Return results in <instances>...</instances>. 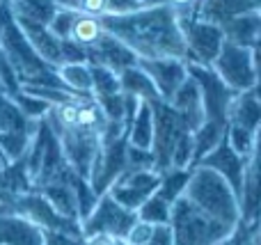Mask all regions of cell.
I'll return each instance as SVG.
<instances>
[{"label": "cell", "mask_w": 261, "mask_h": 245, "mask_svg": "<svg viewBox=\"0 0 261 245\" xmlns=\"http://www.w3.org/2000/svg\"><path fill=\"white\" fill-rule=\"evenodd\" d=\"M0 245H44V232L14 213H0Z\"/></svg>", "instance_id": "cell-23"}, {"label": "cell", "mask_w": 261, "mask_h": 245, "mask_svg": "<svg viewBox=\"0 0 261 245\" xmlns=\"http://www.w3.org/2000/svg\"><path fill=\"white\" fill-rule=\"evenodd\" d=\"M73 18H76V12H71V9H58V12H55V16L50 18V23H48V30L53 32L60 41L69 39V32H71Z\"/></svg>", "instance_id": "cell-40"}, {"label": "cell", "mask_w": 261, "mask_h": 245, "mask_svg": "<svg viewBox=\"0 0 261 245\" xmlns=\"http://www.w3.org/2000/svg\"><path fill=\"white\" fill-rule=\"evenodd\" d=\"M170 211H172V206L167 204L163 197H158L156 193H153V195L149 197L138 211H135V215H138V220H142V223L156 225L158 227V225L170 223Z\"/></svg>", "instance_id": "cell-35"}, {"label": "cell", "mask_w": 261, "mask_h": 245, "mask_svg": "<svg viewBox=\"0 0 261 245\" xmlns=\"http://www.w3.org/2000/svg\"><path fill=\"white\" fill-rule=\"evenodd\" d=\"M153 232H156V225H149V223H142V220H135L133 227L128 229V234L124 236L126 245H144L151 241Z\"/></svg>", "instance_id": "cell-42"}, {"label": "cell", "mask_w": 261, "mask_h": 245, "mask_svg": "<svg viewBox=\"0 0 261 245\" xmlns=\"http://www.w3.org/2000/svg\"><path fill=\"white\" fill-rule=\"evenodd\" d=\"M55 12H58V7L53 0H12V16L32 18V21L48 25Z\"/></svg>", "instance_id": "cell-32"}, {"label": "cell", "mask_w": 261, "mask_h": 245, "mask_svg": "<svg viewBox=\"0 0 261 245\" xmlns=\"http://www.w3.org/2000/svg\"><path fill=\"white\" fill-rule=\"evenodd\" d=\"M5 165H7V160H5V156H3V154H0V170H3V168H5Z\"/></svg>", "instance_id": "cell-49"}, {"label": "cell", "mask_w": 261, "mask_h": 245, "mask_svg": "<svg viewBox=\"0 0 261 245\" xmlns=\"http://www.w3.org/2000/svg\"><path fill=\"white\" fill-rule=\"evenodd\" d=\"M85 58L87 64H96V67H103L113 73H122L124 69L135 67L138 64V58L122 44L119 39H115L113 35L103 32L99 39L94 41L92 46L85 48Z\"/></svg>", "instance_id": "cell-17"}, {"label": "cell", "mask_w": 261, "mask_h": 245, "mask_svg": "<svg viewBox=\"0 0 261 245\" xmlns=\"http://www.w3.org/2000/svg\"><path fill=\"white\" fill-rule=\"evenodd\" d=\"M184 197L193 202L197 209H202L208 218L218 220V223L227 225V227H234L241 220L236 193L231 190V186L220 174L211 172L206 168L190 170V179L186 183Z\"/></svg>", "instance_id": "cell-3"}, {"label": "cell", "mask_w": 261, "mask_h": 245, "mask_svg": "<svg viewBox=\"0 0 261 245\" xmlns=\"http://www.w3.org/2000/svg\"><path fill=\"white\" fill-rule=\"evenodd\" d=\"M188 179H190V170H167V172L161 174V183H158L156 195L163 197L172 206L179 197H184Z\"/></svg>", "instance_id": "cell-33"}, {"label": "cell", "mask_w": 261, "mask_h": 245, "mask_svg": "<svg viewBox=\"0 0 261 245\" xmlns=\"http://www.w3.org/2000/svg\"><path fill=\"white\" fill-rule=\"evenodd\" d=\"M245 160L243 156H239L227 142V135L208 151L204 158H199L195 163V168H206L211 172L220 174L227 183L231 186V190L236 193V197H241V186H243V172H245Z\"/></svg>", "instance_id": "cell-15"}, {"label": "cell", "mask_w": 261, "mask_h": 245, "mask_svg": "<svg viewBox=\"0 0 261 245\" xmlns=\"http://www.w3.org/2000/svg\"><path fill=\"white\" fill-rule=\"evenodd\" d=\"M32 190V181L28 177L25 160L18 158L14 163H7L0 170V206H9L21 195Z\"/></svg>", "instance_id": "cell-25"}, {"label": "cell", "mask_w": 261, "mask_h": 245, "mask_svg": "<svg viewBox=\"0 0 261 245\" xmlns=\"http://www.w3.org/2000/svg\"><path fill=\"white\" fill-rule=\"evenodd\" d=\"M151 138H153V113L151 103L140 101L138 113L128 124V145L138 147V149H151Z\"/></svg>", "instance_id": "cell-28"}, {"label": "cell", "mask_w": 261, "mask_h": 245, "mask_svg": "<svg viewBox=\"0 0 261 245\" xmlns=\"http://www.w3.org/2000/svg\"><path fill=\"white\" fill-rule=\"evenodd\" d=\"M153 138H151V154H153V170L158 174L167 172L172 163V154L184 133H190L186 122L179 117L174 108L165 101H153Z\"/></svg>", "instance_id": "cell-6"}, {"label": "cell", "mask_w": 261, "mask_h": 245, "mask_svg": "<svg viewBox=\"0 0 261 245\" xmlns=\"http://www.w3.org/2000/svg\"><path fill=\"white\" fill-rule=\"evenodd\" d=\"M259 149L245 160L243 172V186H241L239 209L241 220L250 225H259V211H261V193H259Z\"/></svg>", "instance_id": "cell-19"}, {"label": "cell", "mask_w": 261, "mask_h": 245, "mask_svg": "<svg viewBox=\"0 0 261 245\" xmlns=\"http://www.w3.org/2000/svg\"><path fill=\"white\" fill-rule=\"evenodd\" d=\"M138 67L149 76L151 85L156 87L158 99L170 101L174 96V92L184 85V80L188 78L184 60H138Z\"/></svg>", "instance_id": "cell-16"}, {"label": "cell", "mask_w": 261, "mask_h": 245, "mask_svg": "<svg viewBox=\"0 0 261 245\" xmlns=\"http://www.w3.org/2000/svg\"><path fill=\"white\" fill-rule=\"evenodd\" d=\"M188 76L197 83L199 96H202L204 119L208 122H222L227 124V113L234 101L236 92H231L220 78L216 76L211 67H197V64H186Z\"/></svg>", "instance_id": "cell-11"}, {"label": "cell", "mask_w": 261, "mask_h": 245, "mask_svg": "<svg viewBox=\"0 0 261 245\" xmlns=\"http://www.w3.org/2000/svg\"><path fill=\"white\" fill-rule=\"evenodd\" d=\"M50 131L58 138L69 168H71L78 177L90 179V172L96 163V156H99V151H101V133L81 128L78 124L62 126V128H50Z\"/></svg>", "instance_id": "cell-9"}, {"label": "cell", "mask_w": 261, "mask_h": 245, "mask_svg": "<svg viewBox=\"0 0 261 245\" xmlns=\"http://www.w3.org/2000/svg\"><path fill=\"white\" fill-rule=\"evenodd\" d=\"M0 213H14L25 218L28 223L37 225L41 232H60V234H71V236H83L81 223L76 220H67L60 213H55V209L39 195V193L30 190L25 195H21L16 202H12L9 206H0Z\"/></svg>", "instance_id": "cell-10"}, {"label": "cell", "mask_w": 261, "mask_h": 245, "mask_svg": "<svg viewBox=\"0 0 261 245\" xmlns=\"http://www.w3.org/2000/svg\"><path fill=\"white\" fill-rule=\"evenodd\" d=\"M14 21L21 28L28 44L39 53V58L46 60L48 64H53V67H58L60 64V39L48 30V25L39 23V21H32V18H23V16H14Z\"/></svg>", "instance_id": "cell-20"}, {"label": "cell", "mask_w": 261, "mask_h": 245, "mask_svg": "<svg viewBox=\"0 0 261 245\" xmlns=\"http://www.w3.org/2000/svg\"><path fill=\"white\" fill-rule=\"evenodd\" d=\"M0 92L7 96H14L21 92V83H18L12 64L7 62V58H5L3 53H0Z\"/></svg>", "instance_id": "cell-41"}, {"label": "cell", "mask_w": 261, "mask_h": 245, "mask_svg": "<svg viewBox=\"0 0 261 245\" xmlns=\"http://www.w3.org/2000/svg\"><path fill=\"white\" fill-rule=\"evenodd\" d=\"M37 124L23 117V113L14 105L7 94L0 92V154L7 163L23 158L37 133Z\"/></svg>", "instance_id": "cell-8"}, {"label": "cell", "mask_w": 261, "mask_h": 245, "mask_svg": "<svg viewBox=\"0 0 261 245\" xmlns=\"http://www.w3.org/2000/svg\"><path fill=\"white\" fill-rule=\"evenodd\" d=\"M218 245H259V225H250L245 220H239L231 227V232Z\"/></svg>", "instance_id": "cell-38"}, {"label": "cell", "mask_w": 261, "mask_h": 245, "mask_svg": "<svg viewBox=\"0 0 261 245\" xmlns=\"http://www.w3.org/2000/svg\"><path fill=\"white\" fill-rule=\"evenodd\" d=\"M55 73H58L60 83H62L69 92H73V94H90L92 78H90V64L87 62L60 64V67H55Z\"/></svg>", "instance_id": "cell-30"}, {"label": "cell", "mask_w": 261, "mask_h": 245, "mask_svg": "<svg viewBox=\"0 0 261 245\" xmlns=\"http://www.w3.org/2000/svg\"><path fill=\"white\" fill-rule=\"evenodd\" d=\"M58 9H71V12H78V5L81 0H53Z\"/></svg>", "instance_id": "cell-47"}, {"label": "cell", "mask_w": 261, "mask_h": 245, "mask_svg": "<svg viewBox=\"0 0 261 245\" xmlns=\"http://www.w3.org/2000/svg\"><path fill=\"white\" fill-rule=\"evenodd\" d=\"M225 135H227V124H222V122H208V119H204L202 126H199L197 131L193 133L195 163H197L199 158H204V156H206L208 151H211L213 147H216ZM195 163H193V168H195Z\"/></svg>", "instance_id": "cell-29"}, {"label": "cell", "mask_w": 261, "mask_h": 245, "mask_svg": "<svg viewBox=\"0 0 261 245\" xmlns=\"http://www.w3.org/2000/svg\"><path fill=\"white\" fill-rule=\"evenodd\" d=\"M144 170H153L151 149H138V147L128 145L126 147V170L124 172H144Z\"/></svg>", "instance_id": "cell-39"}, {"label": "cell", "mask_w": 261, "mask_h": 245, "mask_svg": "<svg viewBox=\"0 0 261 245\" xmlns=\"http://www.w3.org/2000/svg\"><path fill=\"white\" fill-rule=\"evenodd\" d=\"M261 0H199L195 7V18L216 25H225L236 16L259 12Z\"/></svg>", "instance_id": "cell-18"}, {"label": "cell", "mask_w": 261, "mask_h": 245, "mask_svg": "<svg viewBox=\"0 0 261 245\" xmlns=\"http://www.w3.org/2000/svg\"><path fill=\"white\" fill-rule=\"evenodd\" d=\"M161 183V174L153 170H144V172H124L113 186L108 188L110 197L117 204H122L128 211H138L153 193L158 190Z\"/></svg>", "instance_id": "cell-14"}, {"label": "cell", "mask_w": 261, "mask_h": 245, "mask_svg": "<svg viewBox=\"0 0 261 245\" xmlns=\"http://www.w3.org/2000/svg\"><path fill=\"white\" fill-rule=\"evenodd\" d=\"M126 147H128V133L115 138V140L101 142V151L96 156V163L90 172V188L94 195H103L108 188L117 181L126 170Z\"/></svg>", "instance_id": "cell-13"}, {"label": "cell", "mask_w": 261, "mask_h": 245, "mask_svg": "<svg viewBox=\"0 0 261 245\" xmlns=\"http://www.w3.org/2000/svg\"><path fill=\"white\" fill-rule=\"evenodd\" d=\"M85 245H126V241L119 236H110V234H92V236H83Z\"/></svg>", "instance_id": "cell-45"}, {"label": "cell", "mask_w": 261, "mask_h": 245, "mask_svg": "<svg viewBox=\"0 0 261 245\" xmlns=\"http://www.w3.org/2000/svg\"><path fill=\"white\" fill-rule=\"evenodd\" d=\"M144 245H172V236H170L167 225H158L156 232H153V236H151V241L144 243Z\"/></svg>", "instance_id": "cell-46"}, {"label": "cell", "mask_w": 261, "mask_h": 245, "mask_svg": "<svg viewBox=\"0 0 261 245\" xmlns=\"http://www.w3.org/2000/svg\"><path fill=\"white\" fill-rule=\"evenodd\" d=\"M119 90L122 94L126 96H135L140 101H147V103H153V101H161L158 99V92L156 87L151 85L149 76L142 71V69L135 64V67H128L119 73Z\"/></svg>", "instance_id": "cell-27"}, {"label": "cell", "mask_w": 261, "mask_h": 245, "mask_svg": "<svg viewBox=\"0 0 261 245\" xmlns=\"http://www.w3.org/2000/svg\"><path fill=\"white\" fill-rule=\"evenodd\" d=\"M0 53L12 64L21 87H55V90H67L60 83L55 67L39 58V53L28 44V39L23 37L21 28L16 25L14 18L0 28Z\"/></svg>", "instance_id": "cell-2"}, {"label": "cell", "mask_w": 261, "mask_h": 245, "mask_svg": "<svg viewBox=\"0 0 261 245\" xmlns=\"http://www.w3.org/2000/svg\"><path fill=\"white\" fill-rule=\"evenodd\" d=\"M44 245H85V241L83 236H71V234L44 232Z\"/></svg>", "instance_id": "cell-44"}, {"label": "cell", "mask_w": 261, "mask_h": 245, "mask_svg": "<svg viewBox=\"0 0 261 245\" xmlns=\"http://www.w3.org/2000/svg\"><path fill=\"white\" fill-rule=\"evenodd\" d=\"M227 142H229V147L239 156L250 158V156L259 149V133H250L241 126H231V124H227Z\"/></svg>", "instance_id": "cell-36"}, {"label": "cell", "mask_w": 261, "mask_h": 245, "mask_svg": "<svg viewBox=\"0 0 261 245\" xmlns=\"http://www.w3.org/2000/svg\"><path fill=\"white\" fill-rule=\"evenodd\" d=\"M220 28H222V37H225L227 44L243 46V48H259V37H261V14L259 12L236 16Z\"/></svg>", "instance_id": "cell-24"}, {"label": "cell", "mask_w": 261, "mask_h": 245, "mask_svg": "<svg viewBox=\"0 0 261 245\" xmlns=\"http://www.w3.org/2000/svg\"><path fill=\"white\" fill-rule=\"evenodd\" d=\"M211 69L236 94L254 90L259 87V48H243L222 41V48Z\"/></svg>", "instance_id": "cell-5"}, {"label": "cell", "mask_w": 261, "mask_h": 245, "mask_svg": "<svg viewBox=\"0 0 261 245\" xmlns=\"http://www.w3.org/2000/svg\"><path fill=\"white\" fill-rule=\"evenodd\" d=\"M32 190L39 193V195L55 209V213H60L67 220L81 223V218H78V200H76V195H73L71 186H67V183H50V186L32 188Z\"/></svg>", "instance_id": "cell-26"}, {"label": "cell", "mask_w": 261, "mask_h": 245, "mask_svg": "<svg viewBox=\"0 0 261 245\" xmlns=\"http://www.w3.org/2000/svg\"><path fill=\"white\" fill-rule=\"evenodd\" d=\"M78 12L85 16H94V18H103L110 12V0H81Z\"/></svg>", "instance_id": "cell-43"}, {"label": "cell", "mask_w": 261, "mask_h": 245, "mask_svg": "<svg viewBox=\"0 0 261 245\" xmlns=\"http://www.w3.org/2000/svg\"><path fill=\"white\" fill-rule=\"evenodd\" d=\"M108 35L119 39L138 60H184L179 21L170 5L140 7L101 18Z\"/></svg>", "instance_id": "cell-1"}, {"label": "cell", "mask_w": 261, "mask_h": 245, "mask_svg": "<svg viewBox=\"0 0 261 245\" xmlns=\"http://www.w3.org/2000/svg\"><path fill=\"white\" fill-rule=\"evenodd\" d=\"M130 3H135L138 7H147V0H130Z\"/></svg>", "instance_id": "cell-48"}, {"label": "cell", "mask_w": 261, "mask_h": 245, "mask_svg": "<svg viewBox=\"0 0 261 245\" xmlns=\"http://www.w3.org/2000/svg\"><path fill=\"white\" fill-rule=\"evenodd\" d=\"M259 122H261L259 87L236 94L229 105V113H227V124L241 126L250 133H259Z\"/></svg>", "instance_id": "cell-22"}, {"label": "cell", "mask_w": 261, "mask_h": 245, "mask_svg": "<svg viewBox=\"0 0 261 245\" xmlns=\"http://www.w3.org/2000/svg\"><path fill=\"white\" fill-rule=\"evenodd\" d=\"M138 220L135 211L124 209L122 204L110 197V193L99 195L92 213L81 223L83 236H92V234H110V236L124 238L128 234V229L133 227V223Z\"/></svg>", "instance_id": "cell-12"}, {"label": "cell", "mask_w": 261, "mask_h": 245, "mask_svg": "<svg viewBox=\"0 0 261 245\" xmlns=\"http://www.w3.org/2000/svg\"><path fill=\"white\" fill-rule=\"evenodd\" d=\"M167 229H170L172 245H218L231 232V227L208 218L186 197H179L172 204Z\"/></svg>", "instance_id": "cell-4"}, {"label": "cell", "mask_w": 261, "mask_h": 245, "mask_svg": "<svg viewBox=\"0 0 261 245\" xmlns=\"http://www.w3.org/2000/svg\"><path fill=\"white\" fill-rule=\"evenodd\" d=\"M103 25H101V18H94V16H85V14L76 12V18H73V25H71V32H69V39L73 44L83 46H92L101 35H103Z\"/></svg>", "instance_id": "cell-31"}, {"label": "cell", "mask_w": 261, "mask_h": 245, "mask_svg": "<svg viewBox=\"0 0 261 245\" xmlns=\"http://www.w3.org/2000/svg\"><path fill=\"white\" fill-rule=\"evenodd\" d=\"M9 99H12L14 105H16V108L23 113V117L32 119V122H41V119L48 115V110H50V103H46V101L37 99V96L25 94L23 90L18 92V94L9 96Z\"/></svg>", "instance_id": "cell-37"}, {"label": "cell", "mask_w": 261, "mask_h": 245, "mask_svg": "<svg viewBox=\"0 0 261 245\" xmlns=\"http://www.w3.org/2000/svg\"><path fill=\"white\" fill-rule=\"evenodd\" d=\"M184 39V62L197 67H211L222 48V28L199 18H176Z\"/></svg>", "instance_id": "cell-7"}, {"label": "cell", "mask_w": 261, "mask_h": 245, "mask_svg": "<svg viewBox=\"0 0 261 245\" xmlns=\"http://www.w3.org/2000/svg\"><path fill=\"white\" fill-rule=\"evenodd\" d=\"M90 78H92V99H103V96H113V94H122L119 90V76L103 67L90 64Z\"/></svg>", "instance_id": "cell-34"}, {"label": "cell", "mask_w": 261, "mask_h": 245, "mask_svg": "<svg viewBox=\"0 0 261 245\" xmlns=\"http://www.w3.org/2000/svg\"><path fill=\"white\" fill-rule=\"evenodd\" d=\"M165 103H170L172 108L179 113V117L186 122V126H188L190 133H195L199 126H202V122H204L202 96H199L197 83H195L190 76L186 78L184 85H181L179 90L174 92V96H172L170 101H165Z\"/></svg>", "instance_id": "cell-21"}]
</instances>
